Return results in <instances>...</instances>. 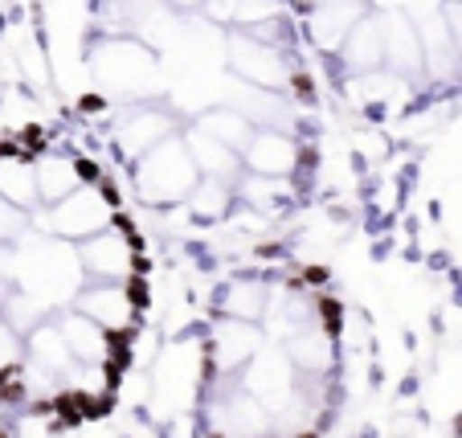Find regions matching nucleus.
<instances>
[{
    "instance_id": "nucleus-31",
    "label": "nucleus",
    "mask_w": 462,
    "mask_h": 438,
    "mask_svg": "<svg viewBox=\"0 0 462 438\" xmlns=\"http://www.w3.org/2000/svg\"><path fill=\"white\" fill-rule=\"evenodd\" d=\"M442 25H446V33H450V45L458 50V58H462V5L446 0V9H442Z\"/></svg>"
},
{
    "instance_id": "nucleus-2",
    "label": "nucleus",
    "mask_w": 462,
    "mask_h": 438,
    "mask_svg": "<svg viewBox=\"0 0 462 438\" xmlns=\"http://www.w3.org/2000/svg\"><path fill=\"white\" fill-rule=\"evenodd\" d=\"M13 287L50 312L74 303V295L82 291L79 250L50 234H25L13 246Z\"/></svg>"
},
{
    "instance_id": "nucleus-18",
    "label": "nucleus",
    "mask_w": 462,
    "mask_h": 438,
    "mask_svg": "<svg viewBox=\"0 0 462 438\" xmlns=\"http://www.w3.org/2000/svg\"><path fill=\"white\" fill-rule=\"evenodd\" d=\"M33 168H37V197H42V205H58L82 181H90L87 164L70 148H42L33 156Z\"/></svg>"
},
{
    "instance_id": "nucleus-24",
    "label": "nucleus",
    "mask_w": 462,
    "mask_h": 438,
    "mask_svg": "<svg viewBox=\"0 0 462 438\" xmlns=\"http://www.w3.org/2000/svg\"><path fill=\"white\" fill-rule=\"evenodd\" d=\"M180 140H184V148H189V160L197 164V172H201V181L237 184V176H242V156H237V152H229L226 144L209 140V135L197 132V127L180 132Z\"/></svg>"
},
{
    "instance_id": "nucleus-11",
    "label": "nucleus",
    "mask_w": 462,
    "mask_h": 438,
    "mask_svg": "<svg viewBox=\"0 0 462 438\" xmlns=\"http://www.w3.org/2000/svg\"><path fill=\"white\" fill-rule=\"evenodd\" d=\"M79 250V266L90 283H131L140 271V258H135V238L127 234L123 221L106 226L103 234L87 238V242L74 246Z\"/></svg>"
},
{
    "instance_id": "nucleus-22",
    "label": "nucleus",
    "mask_w": 462,
    "mask_h": 438,
    "mask_svg": "<svg viewBox=\"0 0 462 438\" xmlns=\"http://www.w3.org/2000/svg\"><path fill=\"white\" fill-rule=\"evenodd\" d=\"M0 197L9 205H17L21 213H37L42 197H37V168L21 144L0 148Z\"/></svg>"
},
{
    "instance_id": "nucleus-27",
    "label": "nucleus",
    "mask_w": 462,
    "mask_h": 438,
    "mask_svg": "<svg viewBox=\"0 0 462 438\" xmlns=\"http://www.w3.org/2000/svg\"><path fill=\"white\" fill-rule=\"evenodd\" d=\"M213 21H226L229 29H254L262 21H274L287 13L282 0H205Z\"/></svg>"
},
{
    "instance_id": "nucleus-21",
    "label": "nucleus",
    "mask_w": 462,
    "mask_h": 438,
    "mask_svg": "<svg viewBox=\"0 0 462 438\" xmlns=\"http://www.w3.org/2000/svg\"><path fill=\"white\" fill-rule=\"evenodd\" d=\"M336 61H340L344 79H352V74H368V70H381V66H384L381 13H365V17L356 21V29H352L348 42H344L340 53H336Z\"/></svg>"
},
{
    "instance_id": "nucleus-14",
    "label": "nucleus",
    "mask_w": 462,
    "mask_h": 438,
    "mask_svg": "<svg viewBox=\"0 0 462 438\" xmlns=\"http://www.w3.org/2000/svg\"><path fill=\"white\" fill-rule=\"evenodd\" d=\"M299 164H303V144L295 140V132H279V127H254L250 144H245V152H242V172L295 181Z\"/></svg>"
},
{
    "instance_id": "nucleus-7",
    "label": "nucleus",
    "mask_w": 462,
    "mask_h": 438,
    "mask_svg": "<svg viewBox=\"0 0 462 438\" xmlns=\"http://www.w3.org/2000/svg\"><path fill=\"white\" fill-rule=\"evenodd\" d=\"M237 386L271 414V422H274L291 402H295L303 377H299V368L291 365V357L282 352V344H262L258 357L237 373Z\"/></svg>"
},
{
    "instance_id": "nucleus-13",
    "label": "nucleus",
    "mask_w": 462,
    "mask_h": 438,
    "mask_svg": "<svg viewBox=\"0 0 462 438\" xmlns=\"http://www.w3.org/2000/svg\"><path fill=\"white\" fill-rule=\"evenodd\" d=\"M344 98H348L356 111L365 115H397V111H410L413 98H418V87L410 79L393 70H368V74H352V79L340 82Z\"/></svg>"
},
{
    "instance_id": "nucleus-15",
    "label": "nucleus",
    "mask_w": 462,
    "mask_h": 438,
    "mask_svg": "<svg viewBox=\"0 0 462 438\" xmlns=\"http://www.w3.org/2000/svg\"><path fill=\"white\" fill-rule=\"evenodd\" d=\"M282 352L291 357V365L299 368V377H332L336 368V352H340V344H336V332L332 324H328V316L311 320V324H303L299 332H291L287 340H282Z\"/></svg>"
},
{
    "instance_id": "nucleus-17",
    "label": "nucleus",
    "mask_w": 462,
    "mask_h": 438,
    "mask_svg": "<svg viewBox=\"0 0 462 438\" xmlns=\"http://www.w3.org/2000/svg\"><path fill=\"white\" fill-rule=\"evenodd\" d=\"M381 29H384V70L418 82V74L426 70L418 25H413L405 13H381Z\"/></svg>"
},
{
    "instance_id": "nucleus-20",
    "label": "nucleus",
    "mask_w": 462,
    "mask_h": 438,
    "mask_svg": "<svg viewBox=\"0 0 462 438\" xmlns=\"http://www.w3.org/2000/svg\"><path fill=\"white\" fill-rule=\"evenodd\" d=\"M271 283L262 279V275H234V279L221 283L217 291V312L229 320H245V324H262L266 316V307H271Z\"/></svg>"
},
{
    "instance_id": "nucleus-10",
    "label": "nucleus",
    "mask_w": 462,
    "mask_h": 438,
    "mask_svg": "<svg viewBox=\"0 0 462 438\" xmlns=\"http://www.w3.org/2000/svg\"><path fill=\"white\" fill-rule=\"evenodd\" d=\"M74 312L115 340H127L140 324V299L131 283H82V291L74 295Z\"/></svg>"
},
{
    "instance_id": "nucleus-9",
    "label": "nucleus",
    "mask_w": 462,
    "mask_h": 438,
    "mask_svg": "<svg viewBox=\"0 0 462 438\" xmlns=\"http://www.w3.org/2000/svg\"><path fill=\"white\" fill-rule=\"evenodd\" d=\"M172 135H180L176 115L160 103H148V98L143 103H127L111 123V144L119 152V160H127V164H135L140 156H148L152 148H160Z\"/></svg>"
},
{
    "instance_id": "nucleus-1",
    "label": "nucleus",
    "mask_w": 462,
    "mask_h": 438,
    "mask_svg": "<svg viewBox=\"0 0 462 438\" xmlns=\"http://www.w3.org/2000/svg\"><path fill=\"white\" fill-rule=\"evenodd\" d=\"M205 381H209L205 336L172 332L148 368V405L156 410L160 422L180 418V414H189L205 397Z\"/></svg>"
},
{
    "instance_id": "nucleus-29",
    "label": "nucleus",
    "mask_w": 462,
    "mask_h": 438,
    "mask_svg": "<svg viewBox=\"0 0 462 438\" xmlns=\"http://www.w3.org/2000/svg\"><path fill=\"white\" fill-rule=\"evenodd\" d=\"M21 365H25V336L0 316V381L13 377Z\"/></svg>"
},
{
    "instance_id": "nucleus-4",
    "label": "nucleus",
    "mask_w": 462,
    "mask_h": 438,
    "mask_svg": "<svg viewBox=\"0 0 462 438\" xmlns=\"http://www.w3.org/2000/svg\"><path fill=\"white\" fill-rule=\"evenodd\" d=\"M201 172L197 164L189 160V148H184L180 135L164 140L160 148H152L148 156L135 160L131 168V189L140 197L143 205L152 210H164V205H184V197L197 189Z\"/></svg>"
},
{
    "instance_id": "nucleus-23",
    "label": "nucleus",
    "mask_w": 462,
    "mask_h": 438,
    "mask_svg": "<svg viewBox=\"0 0 462 438\" xmlns=\"http://www.w3.org/2000/svg\"><path fill=\"white\" fill-rule=\"evenodd\" d=\"M234 193H237V201H242L250 213H258V218L271 221L274 213L291 210V201H295V181L242 172V176H237V184H234Z\"/></svg>"
},
{
    "instance_id": "nucleus-32",
    "label": "nucleus",
    "mask_w": 462,
    "mask_h": 438,
    "mask_svg": "<svg viewBox=\"0 0 462 438\" xmlns=\"http://www.w3.org/2000/svg\"><path fill=\"white\" fill-rule=\"evenodd\" d=\"M168 9H205V0H164Z\"/></svg>"
},
{
    "instance_id": "nucleus-16",
    "label": "nucleus",
    "mask_w": 462,
    "mask_h": 438,
    "mask_svg": "<svg viewBox=\"0 0 462 438\" xmlns=\"http://www.w3.org/2000/svg\"><path fill=\"white\" fill-rule=\"evenodd\" d=\"M365 13V0H328V5H315V9L303 13V33L319 53L336 58Z\"/></svg>"
},
{
    "instance_id": "nucleus-34",
    "label": "nucleus",
    "mask_w": 462,
    "mask_h": 438,
    "mask_svg": "<svg viewBox=\"0 0 462 438\" xmlns=\"http://www.w3.org/2000/svg\"><path fill=\"white\" fill-rule=\"evenodd\" d=\"M454 5H462V0H454Z\"/></svg>"
},
{
    "instance_id": "nucleus-12",
    "label": "nucleus",
    "mask_w": 462,
    "mask_h": 438,
    "mask_svg": "<svg viewBox=\"0 0 462 438\" xmlns=\"http://www.w3.org/2000/svg\"><path fill=\"white\" fill-rule=\"evenodd\" d=\"M266 332L258 324H245V320H229L217 316L205 332V360H209L213 377H237L245 365L262 352Z\"/></svg>"
},
{
    "instance_id": "nucleus-25",
    "label": "nucleus",
    "mask_w": 462,
    "mask_h": 438,
    "mask_svg": "<svg viewBox=\"0 0 462 438\" xmlns=\"http://www.w3.org/2000/svg\"><path fill=\"white\" fill-rule=\"evenodd\" d=\"M192 127H197V132H205L209 140L226 144V148H229V152H237V156L245 152V144H250V135H254V123L245 119L242 111H234L229 103H226V107H209V111H201Z\"/></svg>"
},
{
    "instance_id": "nucleus-33",
    "label": "nucleus",
    "mask_w": 462,
    "mask_h": 438,
    "mask_svg": "<svg viewBox=\"0 0 462 438\" xmlns=\"http://www.w3.org/2000/svg\"><path fill=\"white\" fill-rule=\"evenodd\" d=\"M295 5L307 13V9H315V5H328V0H295Z\"/></svg>"
},
{
    "instance_id": "nucleus-26",
    "label": "nucleus",
    "mask_w": 462,
    "mask_h": 438,
    "mask_svg": "<svg viewBox=\"0 0 462 438\" xmlns=\"http://www.w3.org/2000/svg\"><path fill=\"white\" fill-rule=\"evenodd\" d=\"M234 205H237V193H234V184H229V181H197V189L184 197L189 218L192 221H205V226L234 218Z\"/></svg>"
},
{
    "instance_id": "nucleus-8",
    "label": "nucleus",
    "mask_w": 462,
    "mask_h": 438,
    "mask_svg": "<svg viewBox=\"0 0 462 438\" xmlns=\"http://www.w3.org/2000/svg\"><path fill=\"white\" fill-rule=\"evenodd\" d=\"M226 53H229V66H234V74H237L242 87H258V90H274V95H282V90L295 82L291 53L279 50V45L258 42V37L242 33V29H229Z\"/></svg>"
},
{
    "instance_id": "nucleus-6",
    "label": "nucleus",
    "mask_w": 462,
    "mask_h": 438,
    "mask_svg": "<svg viewBox=\"0 0 462 438\" xmlns=\"http://www.w3.org/2000/svg\"><path fill=\"white\" fill-rule=\"evenodd\" d=\"M205 426H209L213 438H271V414L262 410L237 377H213L205 386Z\"/></svg>"
},
{
    "instance_id": "nucleus-3",
    "label": "nucleus",
    "mask_w": 462,
    "mask_h": 438,
    "mask_svg": "<svg viewBox=\"0 0 462 438\" xmlns=\"http://www.w3.org/2000/svg\"><path fill=\"white\" fill-rule=\"evenodd\" d=\"M90 70L106 98L143 103V95L156 87V50L135 37H98L90 50Z\"/></svg>"
},
{
    "instance_id": "nucleus-28",
    "label": "nucleus",
    "mask_w": 462,
    "mask_h": 438,
    "mask_svg": "<svg viewBox=\"0 0 462 438\" xmlns=\"http://www.w3.org/2000/svg\"><path fill=\"white\" fill-rule=\"evenodd\" d=\"M446 119V107L442 103H430V107H418L413 103L410 111L402 115V140H426L430 132H438V123Z\"/></svg>"
},
{
    "instance_id": "nucleus-5",
    "label": "nucleus",
    "mask_w": 462,
    "mask_h": 438,
    "mask_svg": "<svg viewBox=\"0 0 462 438\" xmlns=\"http://www.w3.org/2000/svg\"><path fill=\"white\" fill-rule=\"evenodd\" d=\"M42 226L50 229V238L70 246L87 242L119 221V201L103 181H82L70 197H61L58 205H42Z\"/></svg>"
},
{
    "instance_id": "nucleus-19",
    "label": "nucleus",
    "mask_w": 462,
    "mask_h": 438,
    "mask_svg": "<svg viewBox=\"0 0 462 438\" xmlns=\"http://www.w3.org/2000/svg\"><path fill=\"white\" fill-rule=\"evenodd\" d=\"M58 328H61V340H66V349H70V357L79 360V365H115V360H119V340L106 336L98 324H90L87 316H79L74 307L61 312Z\"/></svg>"
},
{
    "instance_id": "nucleus-30",
    "label": "nucleus",
    "mask_w": 462,
    "mask_h": 438,
    "mask_svg": "<svg viewBox=\"0 0 462 438\" xmlns=\"http://www.w3.org/2000/svg\"><path fill=\"white\" fill-rule=\"evenodd\" d=\"M25 234H29V213H21L17 205L0 197V246H17Z\"/></svg>"
}]
</instances>
